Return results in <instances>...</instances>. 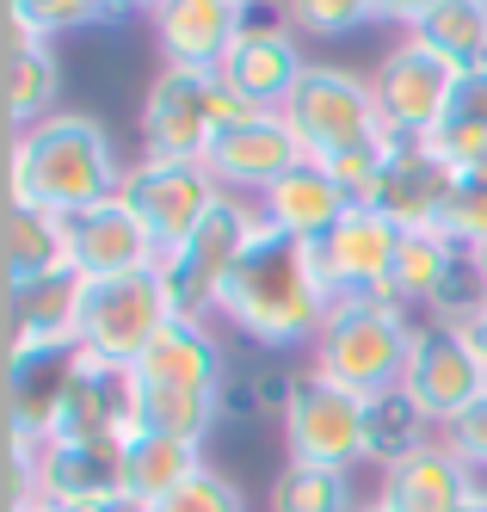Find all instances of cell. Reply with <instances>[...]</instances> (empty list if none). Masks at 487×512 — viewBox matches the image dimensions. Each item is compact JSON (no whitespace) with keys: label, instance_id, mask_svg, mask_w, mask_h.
Listing matches in <instances>:
<instances>
[{"label":"cell","instance_id":"13","mask_svg":"<svg viewBox=\"0 0 487 512\" xmlns=\"http://www.w3.org/2000/svg\"><path fill=\"white\" fill-rule=\"evenodd\" d=\"M309 62H315V56L303 50V38H296L278 13H253V19L241 25V38L229 44V56H222L216 81L229 87L235 99L259 105V112H284V99H290L296 81H303Z\"/></svg>","mask_w":487,"mask_h":512},{"label":"cell","instance_id":"5","mask_svg":"<svg viewBox=\"0 0 487 512\" xmlns=\"http://www.w3.org/2000/svg\"><path fill=\"white\" fill-rule=\"evenodd\" d=\"M173 321L161 266L155 272H124V278H93L81 284V315H74V352L105 364V371H136V358L155 346V334Z\"/></svg>","mask_w":487,"mask_h":512},{"label":"cell","instance_id":"10","mask_svg":"<svg viewBox=\"0 0 487 512\" xmlns=\"http://www.w3.org/2000/svg\"><path fill=\"white\" fill-rule=\"evenodd\" d=\"M487 389V364L475 358L463 327L444 321H420L414 346H407V371H401V395L432 420V432H444L469 401Z\"/></svg>","mask_w":487,"mask_h":512},{"label":"cell","instance_id":"25","mask_svg":"<svg viewBox=\"0 0 487 512\" xmlns=\"http://www.w3.org/2000/svg\"><path fill=\"white\" fill-rule=\"evenodd\" d=\"M370 494L358 488L352 469H327V463H278L266 482V512H358Z\"/></svg>","mask_w":487,"mask_h":512},{"label":"cell","instance_id":"12","mask_svg":"<svg viewBox=\"0 0 487 512\" xmlns=\"http://www.w3.org/2000/svg\"><path fill=\"white\" fill-rule=\"evenodd\" d=\"M303 161V142H296V130L284 124V112H247V118H229L210 149H204V167L210 179L229 198H266L278 179Z\"/></svg>","mask_w":487,"mask_h":512},{"label":"cell","instance_id":"42","mask_svg":"<svg viewBox=\"0 0 487 512\" xmlns=\"http://www.w3.org/2000/svg\"><path fill=\"white\" fill-rule=\"evenodd\" d=\"M463 512H487V488H475V500H469Z\"/></svg>","mask_w":487,"mask_h":512},{"label":"cell","instance_id":"24","mask_svg":"<svg viewBox=\"0 0 487 512\" xmlns=\"http://www.w3.org/2000/svg\"><path fill=\"white\" fill-rule=\"evenodd\" d=\"M62 112V56L50 38L7 31V118L13 130H31Z\"/></svg>","mask_w":487,"mask_h":512},{"label":"cell","instance_id":"21","mask_svg":"<svg viewBox=\"0 0 487 512\" xmlns=\"http://www.w3.org/2000/svg\"><path fill=\"white\" fill-rule=\"evenodd\" d=\"M136 383H167V389H204V395H229V340L216 334V321H185L173 315L155 346L136 358Z\"/></svg>","mask_w":487,"mask_h":512},{"label":"cell","instance_id":"26","mask_svg":"<svg viewBox=\"0 0 487 512\" xmlns=\"http://www.w3.org/2000/svg\"><path fill=\"white\" fill-rule=\"evenodd\" d=\"M457 253H463V247H457L451 235H444V229H420V235H401V253H395V278H389V290H383V297H395L401 309L426 315V309L438 303L444 278H451Z\"/></svg>","mask_w":487,"mask_h":512},{"label":"cell","instance_id":"15","mask_svg":"<svg viewBox=\"0 0 487 512\" xmlns=\"http://www.w3.org/2000/svg\"><path fill=\"white\" fill-rule=\"evenodd\" d=\"M253 13L235 7V0H148V44H155V62L167 68H204L216 75L229 44L241 38V25Z\"/></svg>","mask_w":487,"mask_h":512},{"label":"cell","instance_id":"37","mask_svg":"<svg viewBox=\"0 0 487 512\" xmlns=\"http://www.w3.org/2000/svg\"><path fill=\"white\" fill-rule=\"evenodd\" d=\"M438 438H444V445H451V451L469 463V475H475V482L487 488V389H481V395H475L469 408H463L451 426H444Z\"/></svg>","mask_w":487,"mask_h":512},{"label":"cell","instance_id":"28","mask_svg":"<svg viewBox=\"0 0 487 512\" xmlns=\"http://www.w3.org/2000/svg\"><path fill=\"white\" fill-rule=\"evenodd\" d=\"M204 463L198 445H179V438H148V432H130L124 438V494L136 506H155L167 500L185 475Z\"/></svg>","mask_w":487,"mask_h":512},{"label":"cell","instance_id":"8","mask_svg":"<svg viewBox=\"0 0 487 512\" xmlns=\"http://www.w3.org/2000/svg\"><path fill=\"white\" fill-rule=\"evenodd\" d=\"M118 198H124V210L136 216V223L148 229L155 253L167 260V253L216 210L222 186L210 179L204 161H167V155H142V149H136V155L124 161Z\"/></svg>","mask_w":487,"mask_h":512},{"label":"cell","instance_id":"39","mask_svg":"<svg viewBox=\"0 0 487 512\" xmlns=\"http://www.w3.org/2000/svg\"><path fill=\"white\" fill-rule=\"evenodd\" d=\"M99 7H105L111 25H118V19H142V13H148V0H99Z\"/></svg>","mask_w":487,"mask_h":512},{"label":"cell","instance_id":"22","mask_svg":"<svg viewBox=\"0 0 487 512\" xmlns=\"http://www.w3.org/2000/svg\"><path fill=\"white\" fill-rule=\"evenodd\" d=\"M352 210V198L333 186V173L321 167V161H296L278 186L259 198V223H272V229H284V235H296V241H327L333 235V223Z\"/></svg>","mask_w":487,"mask_h":512},{"label":"cell","instance_id":"4","mask_svg":"<svg viewBox=\"0 0 487 512\" xmlns=\"http://www.w3.org/2000/svg\"><path fill=\"white\" fill-rule=\"evenodd\" d=\"M259 105L235 99L216 75L204 68H167L155 62L142 99H136V142L142 155H167V161H204L210 136L229 124V118H247Z\"/></svg>","mask_w":487,"mask_h":512},{"label":"cell","instance_id":"35","mask_svg":"<svg viewBox=\"0 0 487 512\" xmlns=\"http://www.w3.org/2000/svg\"><path fill=\"white\" fill-rule=\"evenodd\" d=\"M487 309V278H481V266H475V253L463 247L457 253V266H451V278H444V290H438V303L420 315V321H444V327H469L475 315Z\"/></svg>","mask_w":487,"mask_h":512},{"label":"cell","instance_id":"14","mask_svg":"<svg viewBox=\"0 0 487 512\" xmlns=\"http://www.w3.org/2000/svg\"><path fill=\"white\" fill-rule=\"evenodd\" d=\"M124 438H130V371H105V364L74 352L44 445H124Z\"/></svg>","mask_w":487,"mask_h":512},{"label":"cell","instance_id":"11","mask_svg":"<svg viewBox=\"0 0 487 512\" xmlns=\"http://www.w3.org/2000/svg\"><path fill=\"white\" fill-rule=\"evenodd\" d=\"M370 87H377L389 136H432V124L444 118V105H451L457 68L444 56H432L414 31H401V38H389V50L370 62Z\"/></svg>","mask_w":487,"mask_h":512},{"label":"cell","instance_id":"40","mask_svg":"<svg viewBox=\"0 0 487 512\" xmlns=\"http://www.w3.org/2000/svg\"><path fill=\"white\" fill-rule=\"evenodd\" d=\"M463 334H469V346H475V358L487 364V309H481V315H475V321L463 327Z\"/></svg>","mask_w":487,"mask_h":512},{"label":"cell","instance_id":"29","mask_svg":"<svg viewBox=\"0 0 487 512\" xmlns=\"http://www.w3.org/2000/svg\"><path fill=\"white\" fill-rule=\"evenodd\" d=\"M432 420L407 401L401 389H383V395H364V451H370V469H389L401 463L407 451L432 445Z\"/></svg>","mask_w":487,"mask_h":512},{"label":"cell","instance_id":"17","mask_svg":"<svg viewBox=\"0 0 487 512\" xmlns=\"http://www.w3.org/2000/svg\"><path fill=\"white\" fill-rule=\"evenodd\" d=\"M457 173L463 167H451L426 136H395L389 167H383L377 198H370V204H377L401 235L438 229L444 223V204H451V192H457Z\"/></svg>","mask_w":487,"mask_h":512},{"label":"cell","instance_id":"16","mask_svg":"<svg viewBox=\"0 0 487 512\" xmlns=\"http://www.w3.org/2000/svg\"><path fill=\"white\" fill-rule=\"evenodd\" d=\"M62 241H68V272L93 284V278H124V272H155L161 253L148 241V229L124 210V198H99L87 210L62 216Z\"/></svg>","mask_w":487,"mask_h":512},{"label":"cell","instance_id":"18","mask_svg":"<svg viewBox=\"0 0 487 512\" xmlns=\"http://www.w3.org/2000/svg\"><path fill=\"white\" fill-rule=\"evenodd\" d=\"M315 253H321V272H327V284H333V297H346V290H389V278H395V253H401V229L389 223V216L377 210V204H352L340 223H333V235L327 241H315Z\"/></svg>","mask_w":487,"mask_h":512},{"label":"cell","instance_id":"6","mask_svg":"<svg viewBox=\"0 0 487 512\" xmlns=\"http://www.w3.org/2000/svg\"><path fill=\"white\" fill-rule=\"evenodd\" d=\"M284 124L296 130L309 161H327V155L352 149L364 136H389L377 87H370V68L333 62V56H315L303 68V81H296L290 99H284Z\"/></svg>","mask_w":487,"mask_h":512},{"label":"cell","instance_id":"19","mask_svg":"<svg viewBox=\"0 0 487 512\" xmlns=\"http://www.w3.org/2000/svg\"><path fill=\"white\" fill-rule=\"evenodd\" d=\"M74 315H81V278L74 272L7 284V364L74 352Z\"/></svg>","mask_w":487,"mask_h":512},{"label":"cell","instance_id":"45","mask_svg":"<svg viewBox=\"0 0 487 512\" xmlns=\"http://www.w3.org/2000/svg\"><path fill=\"white\" fill-rule=\"evenodd\" d=\"M358 512H389V506H383V500H364V506H358Z\"/></svg>","mask_w":487,"mask_h":512},{"label":"cell","instance_id":"7","mask_svg":"<svg viewBox=\"0 0 487 512\" xmlns=\"http://www.w3.org/2000/svg\"><path fill=\"white\" fill-rule=\"evenodd\" d=\"M253 235H259V204L222 192L216 210L161 260V284H167L173 315H185V321H216L222 284H229V272L241 266V253H247Z\"/></svg>","mask_w":487,"mask_h":512},{"label":"cell","instance_id":"9","mask_svg":"<svg viewBox=\"0 0 487 512\" xmlns=\"http://www.w3.org/2000/svg\"><path fill=\"white\" fill-rule=\"evenodd\" d=\"M278 438H284V457L290 463H327V469H370V451H364V395L327 383L315 371H303V389L284 408L278 420Z\"/></svg>","mask_w":487,"mask_h":512},{"label":"cell","instance_id":"23","mask_svg":"<svg viewBox=\"0 0 487 512\" xmlns=\"http://www.w3.org/2000/svg\"><path fill=\"white\" fill-rule=\"evenodd\" d=\"M229 395H204V389H167V383H136L130 377V432L148 438H179V445H210Z\"/></svg>","mask_w":487,"mask_h":512},{"label":"cell","instance_id":"33","mask_svg":"<svg viewBox=\"0 0 487 512\" xmlns=\"http://www.w3.org/2000/svg\"><path fill=\"white\" fill-rule=\"evenodd\" d=\"M148 512H253V500H247V488L235 482L229 469H216V463L204 457L167 500H155Z\"/></svg>","mask_w":487,"mask_h":512},{"label":"cell","instance_id":"2","mask_svg":"<svg viewBox=\"0 0 487 512\" xmlns=\"http://www.w3.org/2000/svg\"><path fill=\"white\" fill-rule=\"evenodd\" d=\"M118 179H124L118 136L105 130L99 112H81V105H62L56 118L13 130L7 142V204L68 216L99 198H118Z\"/></svg>","mask_w":487,"mask_h":512},{"label":"cell","instance_id":"43","mask_svg":"<svg viewBox=\"0 0 487 512\" xmlns=\"http://www.w3.org/2000/svg\"><path fill=\"white\" fill-rule=\"evenodd\" d=\"M475 253V266H481V278H487V247H469Z\"/></svg>","mask_w":487,"mask_h":512},{"label":"cell","instance_id":"20","mask_svg":"<svg viewBox=\"0 0 487 512\" xmlns=\"http://www.w3.org/2000/svg\"><path fill=\"white\" fill-rule=\"evenodd\" d=\"M475 475L469 463L444 445V438H432V445L407 451L401 463L377 469V482H370V500H383L389 512H463L475 500Z\"/></svg>","mask_w":487,"mask_h":512},{"label":"cell","instance_id":"36","mask_svg":"<svg viewBox=\"0 0 487 512\" xmlns=\"http://www.w3.org/2000/svg\"><path fill=\"white\" fill-rule=\"evenodd\" d=\"M438 229L451 235L457 247H487V173L481 167L457 173V192H451V204H444Z\"/></svg>","mask_w":487,"mask_h":512},{"label":"cell","instance_id":"27","mask_svg":"<svg viewBox=\"0 0 487 512\" xmlns=\"http://www.w3.org/2000/svg\"><path fill=\"white\" fill-rule=\"evenodd\" d=\"M7 284H37L68 272V241H62V216L31 210V204H7Z\"/></svg>","mask_w":487,"mask_h":512},{"label":"cell","instance_id":"41","mask_svg":"<svg viewBox=\"0 0 487 512\" xmlns=\"http://www.w3.org/2000/svg\"><path fill=\"white\" fill-rule=\"evenodd\" d=\"M13 512H62V506H50V500H13Z\"/></svg>","mask_w":487,"mask_h":512},{"label":"cell","instance_id":"31","mask_svg":"<svg viewBox=\"0 0 487 512\" xmlns=\"http://www.w3.org/2000/svg\"><path fill=\"white\" fill-rule=\"evenodd\" d=\"M303 44H346L352 31L377 25V0H278L272 7Z\"/></svg>","mask_w":487,"mask_h":512},{"label":"cell","instance_id":"34","mask_svg":"<svg viewBox=\"0 0 487 512\" xmlns=\"http://www.w3.org/2000/svg\"><path fill=\"white\" fill-rule=\"evenodd\" d=\"M389 149H395V136H364V142H352V149L327 155L321 167L333 173V186H340L352 204H370V198H377L383 167H389Z\"/></svg>","mask_w":487,"mask_h":512},{"label":"cell","instance_id":"3","mask_svg":"<svg viewBox=\"0 0 487 512\" xmlns=\"http://www.w3.org/2000/svg\"><path fill=\"white\" fill-rule=\"evenodd\" d=\"M414 327H420V315L401 309L395 297L346 290V297H333V309H327V321H321V334H315L303 364L315 377L352 389V395H383V389H401Z\"/></svg>","mask_w":487,"mask_h":512},{"label":"cell","instance_id":"1","mask_svg":"<svg viewBox=\"0 0 487 512\" xmlns=\"http://www.w3.org/2000/svg\"><path fill=\"white\" fill-rule=\"evenodd\" d=\"M333 309V284L321 272V253L272 223H259L241 266L222 284L216 327L259 346L266 358H309L321 321Z\"/></svg>","mask_w":487,"mask_h":512},{"label":"cell","instance_id":"32","mask_svg":"<svg viewBox=\"0 0 487 512\" xmlns=\"http://www.w3.org/2000/svg\"><path fill=\"white\" fill-rule=\"evenodd\" d=\"M111 25L99 0H7V31H31V38H74V31Z\"/></svg>","mask_w":487,"mask_h":512},{"label":"cell","instance_id":"44","mask_svg":"<svg viewBox=\"0 0 487 512\" xmlns=\"http://www.w3.org/2000/svg\"><path fill=\"white\" fill-rule=\"evenodd\" d=\"M235 7H247V13H259V7H266V0H235ZM272 7H278V0H272Z\"/></svg>","mask_w":487,"mask_h":512},{"label":"cell","instance_id":"30","mask_svg":"<svg viewBox=\"0 0 487 512\" xmlns=\"http://www.w3.org/2000/svg\"><path fill=\"white\" fill-rule=\"evenodd\" d=\"M414 38L444 56L463 75V68H481L487 62V0H438V7L420 19Z\"/></svg>","mask_w":487,"mask_h":512},{"label":"cell","instance_id":"38","mask_svg":"<svg viewBox=\"0 0 487 512\" xmlns=\"http://www.w3.org/2000/svg\"><path fill=\"white\" fill-rule=\"evenodd\" d=\"M432 7L438 0H377V25H389V38H401V31H420Z\"/></svg>","mask_w":487,"mask_h":512}]
</instances>
